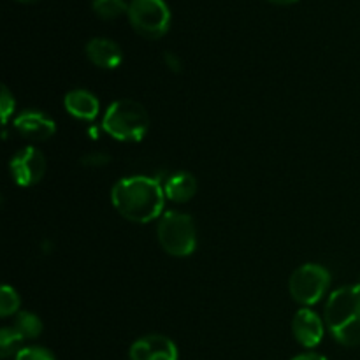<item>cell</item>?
<instances>
[{
    "label": "cell",
    "instance_id": "d6986e66",
    "mask_svg": "<svg viewBox=\"0 0 360 360\" xmlns=\"http://www.w3.org/2000/svg\"><path fill=\"white\" fill-rule=\"evenodd\" d=\"M14 108H16V102H14V97L11 95L9 88L4 84L2 86V97H0V116H2V123L7 125L11 115L14 112Z\"/></svg>",
    "mask_w": 360,
    "mask_h": 360
},
{
    "label": "cell",
    "instance_id": "e0dca14e",
    "mask_svg": "<svg viewBox=\"0 0 360 360\" xmlns=\"http://www.w3.org/2000/svg\"><path fill=\"white\" fill-rule=\"evenodd\" d=\"M20 304L21 301L18 292L14 290L13 287H9V285H4V287L0 288V315H14V313H18V309H20Z\"/></svg>",
    "mask_w": 360,
    "mask_h": 360
},
{
    "label": "cell",
    "instance_id": "6da1fadb",
    "mask_svg": "<svg viewBox=\"0 0 360 360\" xmlns=\"http://www.w3.org/2000/svg\"><path fill=\"white\" fill-rule=\"evenodd\" d=\"M111 202L129 221L148 224L164 211L165 192L157 179L148 176H129L112 186Z\"/></svg>",
    "mask_w": 360,
    "mask_h": 360
},
{
    "label": "cell",
    "instance_id": "7c38bea8",
    "mask_svg": "<svg viewBox=\"0 0 360 360\" xmlns=\"http://www.w3.org/2000/svg\"><path fill=\"white\" fill-rule=\"evenodd\" d=\"M65 111L76 120L83 122H94L101 111V102L91 91L88 90H72L63 98Z\"/></svg>",
    "mask_w": 360,
    "mask_h": 360
},
{
    "label": "cell",
    "instance_id": "30bf717a",
    "mask_svg": "<svg viewBox=\"0 0 360 360\" xmlns=\"http://www.w3.org/2000/svg\"><path fill=\"white\" fill-rule=\"evenodd\" d=\"M14 129L25 139L46 141L55 136L56 125L53 118L41 111H23L14 118Z\"/></svg>",
    "mask_w": 360,
    "mask_h": 360
},
{
    "label": "cell",
    "instance_id": "ba28073f",
    "mask_svg": "<svg viewBox=\"0 0 360 360\" xmlns=\"http://www.w3.org/2000/svg\"><path fill=\"white\" fill-rule=\"evenodd\" d=\"M130 360H178V348L162 334H150L130 347Z\"/></svg>",
    "mask_w": 360,
    "mask_h": 360
},
{
    "label": "cell",
    "instance_id": "603a6c76",
    "mask_svg": "<svg viewBox=\"0 0 360 360\" xmlns=\"http://www.w3.org/2000/svg\"><path fill=\"white\" fill-rule=\"evenodd\" d=\"M271 4H276V6H288V4H294L297 0H269Z\"/></svg>",
    "mask_w": 360,
    "mask_h": 360
},
{
    "label": "cell",
    "instance_id": "9c48e42d",
    "mask_svg": "<svg viewBox=\"0 0 360 360\" xmlns=\"http://www.w3.org/2000/svg\"><path fill=\"white\" fill-rule=\"evenodd\" d=\"M292 333L297 343L304 348L319 347L323 340L322 319L309 308H302L292 320Z\"/></svg>",
    "mask_w": 360,
    "mask_h": 360
},
{
    "label": "cell",
    "instance_id": "5b68a950",
    "mask_svg": "<svg viewBox=\"0 0 360 360\" xmlns=\"http://www.w3.org/2000/svg\"><path fill=\"white\" fill-rule=\"evenodd\" d=\"M130 25L144 39H160L171 27V11L164 0H132L129 4Z\"/></svg>",
    "mask_w": 360,
    "mask_h": 360
},
{
    "label": "cell",
    "instance_id": "7a4b0ae2",
    "mask_svg": "<svg viewBox=\"0 0 360 360\" xmlns=\"http://www.w3.org/2000/svg\"><path fill=\"white\" fill-rule=\"evenodd\" d=\"M323 319L338 343L360 347V285H347L333 292Z\"/></svg>",
    "mask_w": 360,
    "mask_h": 360
},
{
    "label": "cell",
    "instance_id": "ac0fdd59",
    "mask_svg": "<svg viewBox=\"0 0 360 360\" xmlns=\"http://www.w3.org/2000/svg\"><path fill=\"white\" fill-rule=\"evenodd\" d=\"M16 360H56L55 355L42 347L21 348L16 354Z\"/></svg>",
    "mask_w": 360,
    "mask_h": 360
},
{
    "label": "cell",
    "instance_id": "7402d4cb",
    "mask_svg": "<svg viewBox=\"0 0 360 360\" xmlns=\"http://www.w3.org/2000/svg\"><path fill=\"white\" fill-rule=\"evenodd\" d=\"M292 360H327V359L319 354H302V355H297V357H294Z\"/></svg>",
    "mask_w": 360,
    "mask_h": 360
},
{
    "label": "cell",
    "instance_id": "cb8c5ba5",
    "mask_svg": "<svg viewBox=\"0 0 360 360\" xmlns=\"http://www.w3.org/2000/svg\"><path fill=\"white\" fill-rule=\"evenodd\" d=\"M20 4H35V2H41V0H16Z\"/></svg>",
    "mask_w": 360,
    "mask_h": 360
},
{
    "label": "cell",
    "instance_id": "8992f818",
    "mask_svg": "<svg viewBox=\"0 0 360 360\" xmlns=\"http://www.w3.org/2000/svg\"><path fill=\"white\" fill-rule=\"evenodd\" d=\"M330 285V274L320 264H304L292 273L288 290L301 306H313L322 301Z\"/></svg>",
    "mask_w": 360,
    "mask_h": 360
},
{
    "label": "cell",
    "instance_id": "277c9868",
    "mask_svg": "<svg viewBox=\"0 0 360 360\" xmlns=\"http://www.w3.org/2000/svg\"><path fill=\"white\" fill-rule=\"evenodd\" d=\"M158 243L172 257H188L195 252L197 229L192 217L179 211H165L157 227Z\"/></svg>",
    "mask_w": 360,
    "mask_h": 360
},
{
    "label": "cell",
    "instance_id": "52a82bcc",
    "mask_svg": "<svg viewBox=\"0 0 360 360\" xmlns=\"http://www.w3.org/2000/svg\"><path fill=\"white\" fill-rule=\"evenodd\" d=\"M9 172L18 186L28 188V186L37 185L46 174L44 155L34 146L23 148L9 160Z\"/></svg>",
    "mask_w": 360,
    "mask_h": 360
},
{
    "label": "cell",
    "instance_id": "44dd1931",
    "mask_svg": "<svg viewBox=\"0 0 360 360\" xmlns=\"http://www.w3.org/2000/svg\"><path fill=\"white\" fill-rule=\"evenodd\" d=\"M164 62H165V65L169 67V70H172V72H181L183 62L179 60L178 55H174V53H165Z\"/></svg>",
    "mask_w": 360,
    "mask_h": 360
},
{
    "label": "cell",
    "instance_id": "ffe728a7",
    "mask_svg": "<svg viewBox=\"0 0 360 360\" xmlns=\"http://www.w3.org/2000/svg\"><path fill=\"white\" fill-rule=\"evenodd\" d=\"M109 162H111V157H109L105 151H91V153L84 155V157L81 158V164L91 169H101L104 167V165H108Z\"/></svg>",
    "mask_w": 360,
    "mask_h": 360
},
{
    "label": "cell",
    "instance_id": "2e32d148",
    "mask_svg": "<svg viewBox=\"0 0 360 360\" xmlns=\"http://www.w3.org/2000/svg\"><path fill=\"white\" fill-rule=\"evenodd\" d=\"M21 341H23V338H21V334L18 333L13 326L4 327V329L0 330V355H2L4 359H7L11 357L14 352L18 354V352L21 350Z\"/></svg>",
    "mask_w": 360,
    "mask_h": 360
},
{
    "label": "cell",
    "instance_id": "4fadbf2b",
    "mask_svg": "<svg viewBox=\"0 0 360 360\" xmlns=\"http://www.w3.org/2000/svg\"><path fill=\"white\" fill-rule=\"evenodd\" d=\"M164 192L165 199H169L171 202H188V200L197 193V179L193 178V174H190V172H176V174L169 176V178L165 179Z\"/></svg>",
    "mask_w": 360,
    "mask_h": 360
},
{
    "label": "cell",
    "instance_id": "9a60e30c",
    "mask_svg": "<svg viewBox=\"0 0 360 360\" xmlns=\"http://www.w3.org/2000/svg\"><path fill=\"white\" fill-rule=\"evenodd\" d=\"M91 9L101 20L105 21L116 20V18L129 13V6H127L125 0H94Z\"/></svg>",
    "mask_w": 360,
    "mask_h": 360
},
{
    "label": "cell",
    "instance_id": "3957f363",
    "mask_svg": "<svg viewBox=\"0 0 360 360\" xmlns=\"http://www.w3.org/2000/svg\"><path fill=\"white\" fill-rule=\"evenodd\" d=\"M102 129L116 141L139 143L150 130V116L139 102L132 98H120L105 111Z\"/></svg>",
    "mask_w": 360,
    "mask_h": 360
},
{
    "label": "cell",
    "instance_id": "5bb4252c",
    "mask_svg": "<svg viewBox=\"0 0 360 360\" xmlns=\"http://www.w3.org/2000/svg\"><path fill=\"white\" fill-rule=\"evenodd\" d=\"M14 329L21 334L23 340H35L42 333V322L37 315L28 311H21L16 315V320L13 323Z\"/></svg>",
    "mask_w": 360,
    "mask_h": 360
},
{
    "label": "cell",
    "instance_id": "8fae6325",
    "mask_svg": "<svg viewBox=\"0 0 360 360\" xmlns=\"http://www.w3.org/2000/svg\"><path fill=\"white\" fill-rule=\"evenodd\" d=\"M88 60L101 69H116L122 63L123 53L120 46L111 39L95 37L90 39L84 48Z\"/></svg>",
    "mask_w": 360,
    "mask_h": 360
}]
</instances>
